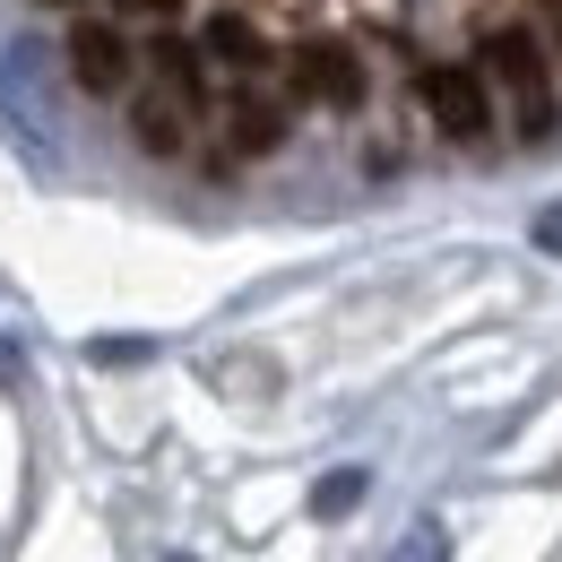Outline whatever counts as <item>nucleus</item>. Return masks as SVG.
<instances>
[{
    "instance_id": "obj_6",
    "label": "nucleus",
    "mask_w": 562,
    "mask_h": 562,
    "mask_svg": "<svg viewBox=\"0 0 562 562\" xmlns=\"http://www.w3.org/2000/svg\"><path fill=\"white\" fill-rule=\"evenodd\" d=\"M225 147L234 156H269V147H285V104H269V95H234L225 104Z\"/></svg>"
},
{
    "instance_id": "obj_4",
    "label": "nucleus",
    "mask_w": 562,
    "mask_h": 562,
    "mask_svg": "<svg viewBox=\"0 0 562 562\" xmlns=\"http://www.w3.org/2000/svg\"><path fill=\"white\" fill-rule=\"evenodd\" d=\"M131 70H139L131 35H122L113 18H87V9H78V26H70V78L87 87V95H122Z\"/></svg>"
},
{
    "instance_id": "obj_11",
    "label": "nucleus",
    "mask_w": 562,
    "mask_h": 562,
    "mask_svg": "<svg viewBox=\"0 0 562 562\" xmlns=\"http://www.w3.org/2000/svg\"><path fill=\"white\" fill-rule=\"evenodd\" d=\"M537 243H546V251H554V260H562V200H554V209H546V216H537Z\"/></svg>"
},
{
    "instance_id": "obj_2",
    "label": "nucleus",
    "mask_w": 562,
    "mask_h": 562,
    "mask_svg": "<svg viewBox=\"0 0 562 562\" xmlns=\"http://www.w3.org/2000/svg\"><path fill=\"white\" fill-rule=\"evenodd\" d=\"M424 113H432V131L459 147H485L493 139V78L468 70V61H432V70L416 78Z\"/></svg>"
},
{
    "instance_id": "obj_1",
    "label": "nucleus",
    "mask_w": 562,
    "mask_h": 562,
    "mask_svg": "<svg viewBox=\"0 0 562 562\" xmlns=\"http://www.w3.org/2000/svg\"><path fill=\"white\" fill-rule=\"evenodd\" d=\"M476 70H485L493 95L510 104L519 139H554V122H562V104H554V44H546L537 26H493Z\"/></svg>"
},
{
    "instance_id": "obj_8",
    "label": "nucleus",
    "mask_w": 562,
    "mask_h": 562,
    "mask_svg": "<svg viewBox=\"0 0 562 562\" xmlns=\"http://www.w3.org/2000/svg\"><path fill=\"white\" fill-rule=\"evenodd\" d=\"M147 70L165 78L182 104H209V70H200V44H182V35H156L147 44Z\"/></svg>"
},
{
    "instance_id": "obj_9",
    "label": "nucleus",
    "mask_w": 562,
    "mask_h": 562,
    "mask_svg": "<svg viewBox=\"0 0 562 562\" xmlns=\"http://www.w3.org/2000/svg\"><path fill=\"white\" fill-rule=\"evenodd\" d=\"M363 485H372L363 468H338V476H321V485H312V519H347L355 502H363Z\"/></svg>"
},
{
    "instance_id": "obj_13",
    "label": "nucleus",
    "mask_w": 562,
    "mask_h": 562,
    "mask_svg": "<svg viewBox=\"0 0 562 562\" xmlns=\"http://www.w3.org/2000/svg\"><path fill=\"white\" fill-rule=\"evenodd\" d=\"M546 44H554V61H562V0H546Z\"/></svg>"
},
{
    "instance_id": "obj_3",
    "label": "nucleus",
    "mask_w": 562,
    "mask_h": 562,
    "mask_svg": "<svg viewBox=\"0 0 562 562\" xmlns=\"http://www.w3.org/2000/svg\"><path fill=\"white\" fill-rule=\"evenodd\" d=\"M285 87L303 104H329V113H355L372 95V78H363V61H355L347 44H294L285 53Z\"/></svg>"
},
{
    "instance_id": "obj_15",
    "label": "nucleus",
    "mask_w": 562,
    "mask_h": 562,
    "mask_svg": "<svg viewBox=\"0 0 562 562\" xmlns=\"http://www.w3.org/2000/svg\"><path fill=\"white\" fill-rule=\"evenodd\" d=\"M165 562H191V554H165Z\"/></svg>"
},
{
    "instance_id": "obj_12",
    "label": "nucleus",
    "mask_w": 562,
    "mask_h": 562,
    "mask_svg": "<svg viewBox=\"0 0 562 562\" xmlns=\"http://www.w3.org/2000/svg\"><path fill=\"white\" fill-rule=\"evenodd\" d=\"M104 9H122V18H173V0H104Z\"/></svg>"
},
{
    "instance_id": "obj_10",
    "label": "nucleus",
    "mask_w": 562,
    "mask_h": 562,
    "mask_svg": "<svg viewBox=\"0 0 562 562\" xmlns=\"http://www.w3.org/2000/svg\"><path fill=\"white\" fill-rule=\"evenodd\" d=\"M381 562H450V537H441V519H416V528H407V537H398V546H390Z\"/></svg>"
},
{
    "instance_id": "obj_14",
    "label": "nucleus",
    "mask_w": 562,
    "mask_h": 562,
    "mask_svg": "<svg viewBox=\"0 0 562 562\" xmlns=\"http://www.w3.org/2000/svg\"><path fill=\"white\" fill-rule=\"evenodd\" d=\"M44 9H78V0H44Z\"/></svg>"
},
{
    "instance_id": "obj_7",
    "label": "nucleus",
    "mask_w": 562,
    "mask_h": 562,
    "mask_svg": "<svg viewBox=\"0 0 562 562\" xmlns=\"http://www.w3.org/2000/svg\"><path fill=\"white\" fill-rule=\"evenodd\" d=\"M200 53L225 61V70H269V35L251 18H234V9H216L209 26H200Z\"/></svg>"
},
{
    "instance_id": "obj_5",
    "label": "nucleus",
    "mask_w": 562,
    "mask_h": 562,
    "mask_svg": "<svg viewBox=\"0 0 562 562\" xmlns=\"http://www.w3.org/2000/svg\"><path fill=\"white\" fill-rule=\"evenodd\" d=\"M131 139H139L147 156H182V147H191V104H182L173 87H165V95H139V104H131Z\"/></svg>"
}]
</instances>
